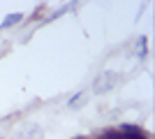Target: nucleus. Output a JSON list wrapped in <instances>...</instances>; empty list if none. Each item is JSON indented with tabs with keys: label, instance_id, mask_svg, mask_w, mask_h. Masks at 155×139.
I'll return each instance as SVG.
<instances>
[{
	"label": "nucleus",
	"instance_id": "nucleus-1",
	"mask_svg": "<svg viewBox=\"0 0 155 139\" xmlns=\"http://www.w3.org/2000/svg\"><path fill=\"white\" fill-rule=\"evenodd\" d=\"M118 84V74L111 72V70H104V72H100L95 77V81H93V91L95 93H109L111 88H116Z\"/></svg>",
	"mask_w": 155,
	"mask_h": 139
},
{
	"label": "nucleus",
	"instance_id": "nucleus-2",
	"mask_svg": "<svg viewBox=\"0 0 155 139\" xmlns=\"http://www.w3.org/2000/svg\"><path fill=\"white\" fill-rule=\"evenodd\" d=\"M42 137H44V132H42L39 125H26V127H21L19 132L12 134V139H42Z\"/></svg>",
	"mask_w": 155,
	"mask_h": 139
},
{
	"label": "nucleus",
	"instance_id": "nucleus-3",
	"mask_svg": "<svg viewBox=\"0 0 155 139\" xmlns=\"http://www.w3.org/2000/svg\"><path fill=\"white\" fill-rule=\"evenodd\" d=\"M84 102H86V95H84V93H79V95H74V98L70 100V107H74V109H77V107L84 104Z\"/></svg>",
	"mask_w": 155,
	"mask_h": 139
},
{
	"label": "nucleus",
	"instance_id": "nucleus-4",
	"mask_svg": "<svg viewBox=\"0 0 155 139\" xmlns=\"http://www.w3.org/2000/svg\"><path fill=\"white\" fill-rule=\"evenodd\" d=\"M137 44H139V56H146V37H139V42H137Z\"/></svg>",
	"mask_w": 155,
	"mask_h": 139
},
{
	"label": "nucleus",
	"instance_id": "nucleus-5",
	"mask_svg": "<svg viewBox=\"0 0 155 139\" xmlns=\"http://www.w3.org/2000/svg\"><path fill=\"white\" fill-rule=\"evenodd\" d=\"M19 19H21V14H14V16H9V19H7L5 23H2V28H7V26H12V23H16Z\"/></svg>",
	"mask_w": 155,
	"mask_h": 139
},
{
	"label": "nucleus",
	"instance_id": "nucleus-6",
	"mask_svg": "<svg viewBox=\"0 0 155 139\" xmlns=\"http://www.w3.org/2000/svg\"><path fill=\"white\" fill-rule=\"evenodd\" d=\"M74 139H81V137H74Z\"/></svg>",
	"mask_w": 155,
	"mask_h": 139
}]
</instances>
